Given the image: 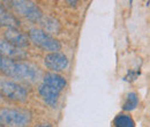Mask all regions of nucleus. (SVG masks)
<instances>
[{
    "instance_id": "nucleus-5",
    "label": "nucleus",
    "mask_w": 150,
    "mask_h": 127,
    "mask_svg": "<svg viewBox=\"0 0 150 127\" xmlns=\"http://www.w3.org/2000/svg\"><path fill=\"white\" fill-rule=\"evenodd\" d=\"M11 4L13 8L15 9V12L24 18L35 21V22H40V20L43 18V13L40 8L31 1L19 0V1H11Z\"/></svg>"
},
{
    "instance_id": "nucleus-14",
    "label": "nucleus",
    "mask_w": 150,
    "mask_h": 127,
    "mask_svg": "<svg viewBox=\"0 0 150 127\" xmlns=\"http://www.w3.org/2000/svg\"><path fill=\"white\" fill-rule=\"evenodd\" d=\"M40 23L46 29V31H50V33L59 31V23H58V21H56L54 18H44L43 16V18L40 20Z\"/></svg>"
},
{
    "instance_id": "nucleus-11",
    "label": "nucleus",
    "mask_w": 150,
    "mask_h": 127,
    "mask_svg": "<svg viewBox=\"0 0 150 127\" xmlns=\"http://www.w3.org/2000/svg\"><path fill=\"white\" fill-rule=\"evenodd\" d=\"M0 26L7 27L8 29H12V28L16 29L20 26V21L13 14L7 12L4 7H0Z\"/></svg>"
},
{
    "instance_id": "nucleus-4",
    "label": "nucleus",
    "mask_w": 150,
    "mask_h": 127,
    "mask_svg": "<svg viewBox=\"0 0 150 127\" xmlns=\"http://www.w3.org/2000/svg\"><path fill=\"white\" fill-rule=\"evenodd\" d=\"M0 91L4 96L14 102H24L28 98L27 89L14 81H0Z\"/></svg>"
},
{
    "instance_id": "nucleus-13",
    "label": "nucleus",
    "mask_w": 150,
    "mask_h": 127,
    "mask_svg": "<svg viewBox=\"0 0 150 127\" xmlns=\"http://www.w3.org/2000/svg\"><path fill=\"white\" fill-rule=\"evenodd\" d=\"M137 104H139V97H137L136 92L132 91L127 95L126 101L122 104V110L124 111H133V110L136 109Z\"/></svg>"
},
{
    "instance_id": "nucleus-2",
    "label": "nucleus",
    "mask_w": 150,
    "mask_h": 127,
    "mask_svg": "<svg viewBox=\"0 0 150 127\" xmlns=\"http://www.w3.org/2000/svg\"><path fill=\"white\" fill-rule=\"evenodd\" d=\"M29 38L35 45H37L46 51L59 52L61 49L60 42L57 40L56 38H53L50 34H47L45 30H42V29H37V28L31 29L29 31Z\"/></svg>"
},
{
    "instance_id": "nucleus-10",
    "label": "nucleus",
    "mask_w": 150,
    "mask_h": 127,
    "mask_svg": "<svg viewBox=\"0 0 150 127\" xmlns=\"http://www.w3.org/2000/svg\"><path fill=\"white\" fill-rule=\"evenodd\" d=\"M43 83L49 86V87H52L57 90H59L61 92V90L65 89V87L67 86V81L64 76L57 74V73H46L44 75V79H43Z\"/></svg>"
},
{
    "instance_id": "nucleus-8",
    "label": "nucleus",
    "mask_w": 150,
    "mask_h": 127,
    "mask_svg": "<svg viewBox=\"0 0 150 127\" xmlns=\"http://www.w3.org/2000/svg\"><path fill=\"white\" fill-rule=\"evenodd\" d=\"M5 38H6V42H8L9 44L16 46V48H27L29 45V42H28V37L25 36L23 33H21L20 30L15 29V28H12V29H8L6 33H5Z\"/></svg>"
},
{
    "instance_id": "nucleus-9",
    "label": "nucleus",
    "mask_w": 150,
    "mask_h": 127,
    "mask_svg": "<svg viewBox=\"0 0 150 127\" xmlns=\"http://www.w3.org/2000/svg\"><path fill=\"white\" fill-rule=\"evenodd\" d=\"M38 91L40 94V96L43 97L44 102L50 105L51 108H56L57 104H58V101H59V96H60V91L52 88V87H49L44 83H42L39 87H38Z\"/></svg>"
},
{
    "instance_id": "nucleus-1",
    "label": "nucleus",
    "mask_w": 150,
    "mask_h": 127,
    "mask_svg": "<svg viewBox=\"0 0 150 127\" xmlns=\"http://www.w3.org/2000/svg\"><path fill=\"white\" fill-rule=\"evenodd\" d=\"M1 72L5 75L16 79L22 82H29L33 83L37 80L38 71L31 65L24 64V62H19L14 61L7 58H4L2 66H1Z\"/></svg>"
},
{
    "instance_id": "nucleus-17",
    "label": "nucleus",
    "mask_w": 150,
    "mask_h": 127,
    "mask_svg": "<svg viewBox=\"0 0 150 127\" xmlns=\"http://www.w3.org/2000/svg\"><path fill=\"white\" fill-rule=\"evenodd\" d=\"M0 123H1V118H0Z\"/></svg>"
},
{
    "instance_id": "nucleus-15",
    "label": "nucleus",
    "mask_w": 150,
    "mask_h": 127,
    "mask_svg": "<svg viewBox=\"0 0 150 127\" xmlns=\"http://www.w3.org/2000/svg\"><path fill=\"white\" fill-rule=\"evenodd\" d=\"M37 127H52L50 124H40V125H38Z\"/></svg>"
},
{
    "instance_id": "nucleus-16",
    "label": "nucleus",
    "mask_w": 150,
    "mask_h": 127,
    "mask_svg": "<svg viewBox=\"0 0 150 127\" xmlns=\"http://www.w3.org/2000/svg\"><path fill=\"white\" fill-rule=\"evenodd\" d=\"M2 61H4V57L0 55V70H1V66H2Z\"/></svg>"
},
{
    "instance_id": "nucleus-3",
    "label": "nucleus",
    "mask_w": 150,
    "mask_h": 127,
    "mask_svg": "<svg viewBox=\"0 0 150 127\" xmlns=\"http://www.w3.org/2000/svg\"><path fill=\"white\" fill-rule=\"evenodd\" d=\"M0 118L8 127H27L31 120L29 112L18 109H4L0 112Z\"/></svg>"
},
{
    "instance_id": "nucleus-7",
    "label": "nucleus",
    "mask_w": 150,
    "mask_h": 127,
    "mask_svg": "<svg viewBox=\"0 0 150 127\" xmlns=\"http://www.w3.org/2000/svg\"><path fill=\"white\" fill-rule=\"evenodd\" d=\"M0 55L4 58H7V59H11L14 61L22 60L27 57V53L22 49L9 44L6 40H0Z\"/></svg>"
},
{
    "instance_id": "nucleus-12",
    "label": "nucleus",
    "mask_w": 150,
    "mask_h": 127,
    "mask_svg": "<svg viewBox=\"0 0 150 127\" xmlns=\"http://www.w3.org/2000/svg\"><path fill=\"white\" fill-rule=\"evenodd\" d=\"M113 127H135V121L129 114H118L113 119Z\"/></svg>"
},
{
    "instance_id": "nucleus-6",
    "label": "nucleus",
    "mask_w": 150,
    "mask_h": 127,
    "mask_svg": "<svg viewBox=\"0 0 150 127\" xmlns=\"http://www.w3.org/2000/svg\"><path fill=\"white\" fill-rule=\"evenodd\" d=\"M44 64L49 70L58 72L66 70L69 65V61L67 55L61 52H50L44 57Z\"/></svg>"
}]
</instances>
